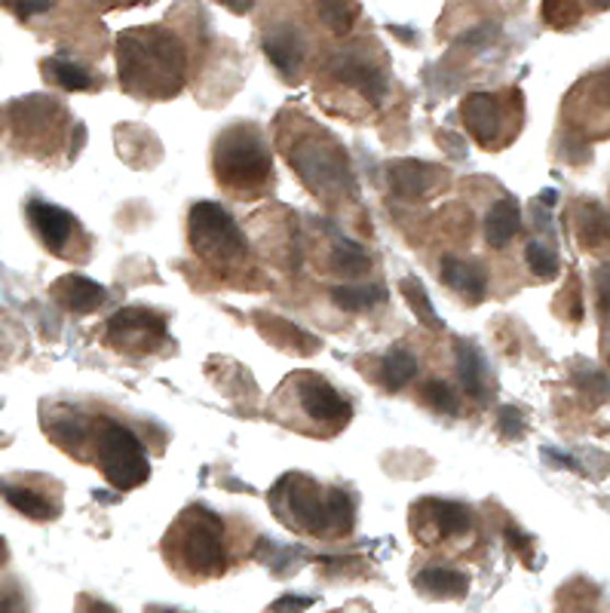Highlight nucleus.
I'll return each instance as SVG.
<instances>
[{
	"label": "nucleus",
	"mask_w": 610,
	"mask_h": 613,
	"mask_svg": "<svg viewBox=\"0 0 610 613\" xmlns=\"http://www.w3.org/2000/svg\"><path fill=\"white\" fill-rule=\"evenodd\" d=\"M598 307L605 316H610V264L598 270Z\"/></svg>",
	"instance_id": "nucleus-35"
},
{
	"label": "nucleus",
	"mask_w": 610,
	"mask_h": 613,
	"mask_svg": "<svg viewBox=\"0 0 610 613\" xmlns=\"http://www.w3.org/2000/svg\"><path fill=\"white\" fill-rule=\"evenodd\" d=\"M52 294H56V301H59L64 310H71V313H93L95 307L105 301V289L80 274L62 276V279L52 286Z\"/></svg>",
	"instance_id": "nucleus-11"
},
{
	"label": "nucleus",
	"mask_w": 610,
	"mask_h": 613,
	"mask_svg": "<svg viewBox=\"0 0 610 613\" xmlns=\"http://www.w3.org/2000/svg\"><path fill=\"white\" fill-rule=\"evenodd\" d=\"M454 356H457V381H460V386L472 398H485V356H482V350L470 340H457Z\"/></svg>",
	"instance_id": "nucleus-15"
},
{
	"label": "nucleus",
	"mask_w": 610,
	"mask_h": 613,
	"mask_svg": "<svg viewBox=\"0 0 610 613\" xmlns=\"http://www.w3.org/2000/svg\"><path fill=\"white\" fill-rule=\"evenodd\" d=\"M399 289H402L408 307L414 310V316H418L423 325H430V328H445V322L438 320L436 307L430 304V298H426V289H423L421 282L414 279V276L402 279V282H399Z\"/></svg>",
	"instance_id": "nucleus-25"
},
{
	"label": "nucleus",
	"mask_w": 610,
	"mask_h": 613,
	"mask_svg": "<svg viewBox=\"0 0 610 613\" xmlns=\"http://www.w3.org/2000/svg\"><path fill=\"white\" fill-rule=\"evenodd\" d=\"M181 46L163 31H129L120 37V80L129 90L169 95L181 86Z\"/></svg>",
	"instance_id": "nucleus-1"
},
{
	"label": "nucleus",
	"mask_w": 610,
	"mask_h": 613,
	"mask_svg": "<svg viewBox=\"0 0 610 613\" xmlns=\"http://www.w3.org/2000/svg\"><path fill=\"white\" fill-rule=\"evenodd\" d=\"M414 589L426 598L448 601V598H464L470 592V577L454 567H426L414 577Z\"/></svg>",
	"instance_id": "nucleus-12"
},
{
	"label": "nucleus",
	"mask_w": 610,
	"mask_h": 613,
	"mask_svg": "<svg viewBox=\"0 0 610 613\" xmlns=\"http://www.w3.org/2000/svg\"><path fill=\"white\" fill-rule=\"evenodd\" d=\"M28 221H32V228L37 230V236L44 240L49 252L62 255L71 233H74V218L64 209H59V206H52V203L32 199L28 203Z\"/></svg>",
	"instance_id": "nucleus-9"
},
{
	"label": "nucleus",
	"mask_w": 610,
	"mask_h": 613,
	"mask_svg": "<svg viewBox=\"0 0 610 613\" xmlns=\"http://www.w3.org/2000/svg\"><path fill=\"white\" fill-rule=\"evenodd\" d=\"M387 298L384 286H335L331 289V301L347 310V313H360V310H372Z\"/></svg>",
	"instance_id": "nucleus-22"
},
{
	"label": "nucleus",
	"mask_w": 610,
	"mask_h": 613,
	"mask_svg": "<svg viewBox=\"0 0 610 613\" xmlns=\"http://www.w3.org/2000/svg\"><path fill=\"white\" fill-rule=\"evenodd\" d=\"M277 494H285V512L304 528L322 534L329 531V516H326V504L319 500V494L314 490V482H307L304 475H289L282 478Z\"/></svg>",
	"instance_id": "nucleus-6"
},
{
	"label": "nucleus",
	"mask_w": 610,
	"mask_h": 613,
	"mask_svg": "<svg viewBox=\"0 0 610 613\" xmlns=\"http://www.w3.org/2000/svg\"><path fill=\"white\" fill-rule=\"evenodd\" d=\"M265 53L282 74H292V71H297L301 59H304V41L292 28H282L277 34H267Z\"/></svg>",
	"instance_id": "nucleus-19"
},
{
	"label": "nucleus",
	"mask_w": 610,
	"mask_h": 613,
	"mask_svg": "<svg viewBox=\"0 0 610 613\" xmlns=\"http://www.w3.org/2000/svg\"><path fill=\"white\" fill-rule=\"evenodd\" d=\"M86 613H117V611L108 608V604H102V601H90V611Z\"/></svg>",
	"instance_id": "nucleus-37"
},
{
	"label": "nucleus",
	"mask_w": 610,
	"mask_h": 613,
	"mask_svg": "<svg viewBox=\"0 0 610 613\" xmlns=\"http://www.w3.org/2000/svg\"><path fill=\"white\" fill-rule=\"evenodd\" d=\"M423 398H426V405L438 414H457L460 412V398L454 393L448 383L442 381H430L423 386Z\"/></svg>",
	"instance_id": "nucleus-30"
},
{
	"label": "nucleus",
	"mask_w": 610,
	"mask_h": 613,
	"mask_svg": "<svg viewBox=\"0 0 610 613\" xmlns=\"http://www.w3.org/2000/svg\"><path fill=\"white\" fill-rule=\"evenodd\" d=\"M368 267H372V261H368V255L362 252L360 245L350 243V240H338L335 252H331V270L344 276H360L368 274Z\"/></svg>",
	"instance_id": "nucleus-26"
},
{
	"label": "nucleus",
	"mask_w": 610,
	"mask_h": 613,
	"mask_svg": "<svg viewBox=\"0 0 610 613\" xmlns=\"http://www.w3.org/2000/svg\"><path fill=\"white\" fill-rule=\"evenodd\" d=\"M3 555H7V546H3V540H0V562H3Z\"/></svg>",
	"instance_id": "nucleus-39"
},
{
	"label": "nucleus",
	"mask_w": 610,
	"mask_h": 613,
	"mask_svg": "<svg viewBox=\"0 0 610 613\" xmlns=\"http://www.w3.org/2000/svg\"><path fill=\"white\" fill-rule=\"evenodd\" d=\"M326 516H329V531H335V534H350L353 531V524H356V506H353L347 490H329V497H326Z\"/></svg>",
	"instance_id": "nucleus-24"
},
{
	"label": "nucleus",
	"mask_w": 610,
	"mask_h": 613,
	"mask_svg": "<svg viewBox=\"0 0 610 613\" xmlns=\"http://www.w3.org/2000/svg\"><path fill=\"white\" fill-rule=\"evenodd\" d=\"M442 282L448 289L467 294V301H482L488 289V276L479 264H464L457 258H442Z\"/></svg>",
	"instance_id": "nucleus-13"
},
{
	"label": "nucleus",
	"mask_w": 610,
	"mask_h": 613,
	"mask_svg": "<svg viewBox=\"0 0 610 613\" xmlns=\"http://www.w3.org/2000/svg\"><path fill=\"white\" fill-rule=\"evenodd\" d=\"M353 13H356V7H350V3H326V7H319L322 22H326L335 34L350 31V25H353Z\"/></svg>",
	"instance_id": "nucleus-31"
},
{
	"label": "nucleus",
	"mask_w": 610,
	"mask_h": 613,
	"mask_svg": "<svg viewBox=\"0 0 610 613\" xmlns=\"http://www.w3.org/2000/svg\"><path fill=\"white\" fill-rule=\"evenodd\" d=\"M185 528V536L178 543V552L185 558L190 574L197 577H219L224 570V543H221V521L206 509H190L178 521Z\"/></svg>",
	"instance_id": "nucleus-5"
},
{
	"label": "nucleus",
	"mask_w": 610,
	"mask_h": 613,
	"mask_svg": "<svg viewBox=\"0 0 610 613\" xmlns=\"http://www.w3.org/2000/svg\"><path fill=\"white\" fill-rule=\"evenodd\" d=\"M418 374V362L408 350H390L384 356V371H380V381L387 390H402L411 378Z\"/></svg>",
	"instance_id": "nucleus-23"
},
{
	"label": "nucleus",
	"mask_w": 610,
	"mask_h": 613,
	"mask_svg": "<svg viewBox=\"0 0 610 613\" xmlns=\"http://www.w3.org/2000/svg\"><path fill=\"white\" fill-rule=\"evenodd\" d=\"M148 613H178V611H169V608H148Z\"/></svg>",
	"instance_id": "nucleus-38"
},
{
	"label": "nucleus",
	"mask_w": 610,
	"mask_h": 613,
	"mask_svg": "<svg viewBox=\"0 0 610 613\" xmlns=\"http://www.w3.org/2000/svg\"><path fill=\"white\" fill-rule=\"evenodd\" d=\"M460 111H464V120L470 126L476 141L488 144V141L497 138V132H501V105L491 92H472Z\"/></svg>",
	"instance_id": "nucleus-10"
},
{
	"label": "nucleus",
	"mask_w": 610,
	"mask_h": 613,
	"mask_svg": "<svg viewBox=\"0 0 610 613\" xmlns=\"http://www.w3.org/2000/svg\"><path fill=\"white\" fill-rule=\"evenodd\" d=\"M215 166L219 178L231 187H255L270 175V153L265 141L258 138L249 126H236L227 129L219 138V151H215Z\"/></svg>",
	"instance_id": "nucleus-2"
},
{
	"label": "nucleus",
	"mask_w": 610,
	"mask_h": 613,
	"mask_svg": "<svg viewBox=\"0 0 610 613\" xmlns=\"http://www.w3.org/2000/svg\"><path fill=\"white\" fill-rule=\"evenodd\" d=\"M166 328V322L154 316V313H144V310H124L110 320V344H124V340H132V337H144V340H160Z\"/></svg>",
	"instance_id": "nucleus-14"
},
{
	"label": "nucleus",
	"mask_w": 610,
	"mask_h": 613,
	"mask_svg": "<svg viewBox=\"0 0 610 613\" xmlns=\"http://www.w3.org/2000/svg\"><path fill=\"white\" fill-rule=\"evenodd\" d=\"M579 236L586 240V245H598L601 240H608V215L598 203L583 206V218H579Z\"/></svg>",
	"instance_id": "nucleus-28"
},
{
	"label": "nucleus",
	"mask_w": 610,
	"mask_h": 613,
	"mask_svg": "<svg viewBox=\"0 0 610 613\" xmlns=\"http://www.w3.org/2000/svg\"><path fill=\"white\" fill-rule=\"evenodd\" d=\"M525 414L518 412V408H503L501 412V432L506 439H521L525 436Z\"/></svg>",
	"instance_id": "nucleus-32"
},
{
	"label": "nucleus",
	"mask_w": 610,
	"mask_h": 613,
	"mask_svg": "<svg viewBox=\"0 0 610 613\" xmlns=\"http://www.w3.org/2000/svg\"><path fill=\"white\" fill-rule=\"evenodd\" d=\"M292 163L301 172V178L316 190H329V187H341V184L350 182L347 163L341 160V153L331 151V148L304 144L301 151L292 153Z\"/></svg>",
	"instance_id": "nucleus-7"
},
{
	"label": "nucleus",
	"mask_w": 610,
	"mask_h": 613,
	"mask_svg": "<svg viewBox=\"0 0 610 613\" xmlns=\"http://www.w3.org/2000/svg\"><path fill=\"white\" fill-rule=\"evenodd\" d=\"M190 243L206 261H239L246 255L243 233L219 203H197L190 209Z\"/></svg>",
	"instance_id": "nucleus-4"
},
{
	"label": "nucleus",
	"mask_w": 610,
	"mask_h": 613,
	"mask_svg": "<svg viewBox=\"0 0 610 613\" xmlns=\"http://www.w3.org/2000/svg\"><path fill=\"white\" fill-rule=\"evenodd\" d=\"M98 463L102 473L117 490H132L148 482L151 463L144 448L136 439V432H129L120 424H105L98 436Z\"/></svg>",
	"instance_id": "nucleus-3"
},
{
	"label": "nucleus",
	"mask_w": 610,
	"mask_h": 613,
	"mask_svg": "<svg viewBox=\"0 0 610 613\" xmlns=\"http://www.w3.org/2000/svg\"><path fill=\"white\" fill-rule=\"evenodd\" d=\"M10 10L22 15V19H32V15L49 13L52 7H49V3H10Z\"/></svg>",
	"instance_id": "nucleus-36"
},
{
	"label": "nucleus",
	"mask_w": 610,
	"mask_h": 613,
	"mask_svg": "<svg viewBox=\"0 0 610 613\" xmlns=\"http://www.w3.org/2000/svg\"><path fill=\"white\" fill-rule=\"evenodd\" d=\"M49 432L59 439V442H80L83 439V432H86V427H83V420H78V417H64L62 424H56V427H49Z\"/></svg>",
	"instance_id": "nucleus-33"
},
{
	"label": "nucleus",
	"mask_w": 610,
	"mask_h": 613,
	"mask_svg": "<svg viewBox=\"0 0 610 613\" xmlns=\"http://www.w3.org/2000/svg\"><path fill=\"white\" fill-rule=\"evenodd\" d=\"M44 68L49 71V77L59 83V86H64V90H90L93 86V77H90V71H83L80 65H74V61L68 59H47L44 61Z\"/></svg>",
	"instance_id": "nucleus-27"
},
{
	"label": "nucleus",
	"mask_w": 610,
	"mask_h": 613,
	"mask_svg": "<svg viewBox=\"0 0 610 613\" xmlns=\"http://www.w3.org/2000/svg\"><path fill=\"white\" fill-rule=\"evenodd\" d=\"M301 408L319 424H344L350 417V405L341 398V393L319 378L301 381Z\"/></svg>",
	"instance_id": "nucleus-8"
},
{
	"label": "nucleus",
	"mask_w": 610,
	"mask_h": 613,
	"mask_svg": "<svg viewBox=\"0 0 610 613\" xmlns=\"http://www.w3.org/2000/svg\"><path fill=\"white\" fill-rule=\"evenodd\" d=\"M0 494H3V500L13 506L16 512L28 516V519H34V521L56 519V506L49 504L47 497H40L37 490L22 488V485H3Z\"/></svg>",
	"instance_id": "nucleus-20"
},
{
	"label": "nucleus",
	"mask_w": 610,
	"mask_h": 613,
	"mask_svg": "<svg viewBox=\"0 0 610 613\" xmlns=\"http://www.w3.org/2000/svg\"><path fill=\"white\" fill-rule=\"evenodd\" d=\"M387 178H390V187L399 197L418 199L433 187L436 172H433V166L418 163V160H399V163H392L390 166V175H387Z\"/></svg>",
	"instance_id": "nucleus-16"
},
{
	"label": "nucleus",
	"mask_w": 610,
	"mask_h": 613,
	"mask_svg": "<svg viewBox=\"0 0 610 613\" xmlns=\"http://www.w3.org/2000/svg\"><path fill=\"white\" fill-rule=\"evenodd\" d=\"M525 261H528L531 274L540 276V279L559 276V255H555L547 243H528V248H525Z\"/></svg>",
	"instance_id": "nucleus-29"
},
{
	"label": "nucleus",
	"mask_w": 610,
	"mask_h": 613,
	"mask_svg": "<svg viewBox=\"0 0 610 613\" xmlns=\"http://www.w3.org/2000/svg\"><path fill=\"white\" fill-rule=\"evenodd\" d=\"M338 74L350 80L353 86H360L372 102H380L384 92H387V80H384V71H377L372 65H362L356 59H341L338 61Z\"/></svg>",
	"instance_id": "nucleus-21"
},
{
	"label": "nucleus",
	"mask_w": 610,
	"mask_h": 613,
	"mask_svg": "<svg viewBox=\"0 0 610 613\" xmlns=\"http://www.w3.org/2000/svg\"><path fill=\"white\" fill-rule=\"evenodd\" d=\"M423 509H430V512H423L426 521H430V528H433V540L438 536H457V534H467L470 531V509L460 504H448V500H423Z\"/></svg>",
	"instance_id": "nucleus-18"
},
{
	"label": "nucleus",
	"mask_w": 610,
	"mask_h": 613,
	"mask_svg": "<svg viewBox=\"0 0 610 613\" xmlns=\"http://www.w3.org/2000/svg\"><path fill=\"white\" fill-rule=\"evenodd\" d=\"M314 604V598H295V595H285L280 598L273 608H270V613H301L307 611Z\"/></svg>",
	"instance_id": "nucleus-34"
},
{
	"label": "nucleus",
	"mask_w": 610,
	"mask_h": 613,
	"mask_svg": "<svg viewBox=\"0 0 610 613\" xmlns=\"http://www.w3.org/2000/svg\"><path fill=\"white\" fill-rule=\"evenodd\" d=\"M521 228V215H518V203L513 197L497 199L485 215V240L491 248H503Z\"/></svg>",
	"instance_id": "nucleus-17"
}]
</instances>
